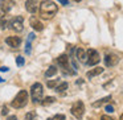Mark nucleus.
I'll list each match as a JSON object with an SVG mask.
<instances>
[{
    "mask_svg": "<svg viewBox=\"0 0 123 120\" xmlns=\"http://www.w3.org/2000/svg\"><path fill=\"white\" fill-rule=\"evenodd\" d=\"M68 86L69 85H68L66 82H62V83H60V85L56 87V91L57 92H64L65 90H68Z\"/></svg>",
    "mask_w": 123,
    "mask_h": 120,
    "instance_id": "a211bd4d",
    "label": "nucleus"
},
{
    "mask_svg": "<svg viewBox=\"0 0 123 120\" xmlns=\"http://www.w3.org/2000/svg\"><path fill=\"white\" fill-rule=\"evenodd\" d=\"M6 42H7V45H9L11 48H17V46L21 44V38L17 37V36H11V37H7Z\"/></svg>",
    "mask_w": 123,
    "mask_h": 120,
    "instance_id": "9b49d317",
    "label": "nucleus"
},
{
    "mask_svg": "<svg viewBox=\"0 0 123 120\" xmlns=\"http://www.w3.org/2000/svg\"><path fill=\"white\" fill-rule=\"evenodd\" d=\"M54 100H56V99H54L53 96H46L44 100H41V104H43V106H49V104L54 103Z\"/></svg>",
    "mask_w": 123,
    "mask_h": 120,
    "instance_id": "6ab92c4d",
    "label": "nucleus"
},
{
    "mask_svg": "<svg viewBox=\"0 0 123 120\" xmlns=\"http://www.w3.org/2000/svg\"><path fill=\"white\" fill-rule=\"evenodd\" d=\"M7 120H17V117L15 116V115H12V116H8V117H7Z\"/></svg>",
    "mask_w": 123,
    "mask_h": 120,
    "instance_id": "cd10ccee",
    "label": "nucleus"
},
{
    "mask_svg": "<svg viewBox=\"0 0 123 120\" xmlns=\"http://www.w3.org/2000/svg\"><path fill=\"white\" fill-rule=\"evenodd\" d=\"M105 109H106L107 112H114V107H112V106H106V108H105Z\"/></svg>",
    "mask_w": 123,
    "mask_h": 120,
    "instance_id": "a878e982",
    "label": "nucleus"
},
{
    "mask_svg": "<svg viewBox=\"0 0 123 120\" xmlns=\"http://www.w3.org/2000/svg\"><path fill=\"white\" fill-rule=\"evenodd\" d=\"M48 120H66V117H65V115H54V116L49 117Z\"/></svg>",
    "mask_w": 123,
    "mask_h": 120,
    "instance_id": "4be33fe9",
    "label": "nucleus"
},
{
    "mask_svg": "<svg viewBox=\"0 0 123 120\" xmlns=\"http://www.w3.org/2000/svg\"><path fill=\"white\" fill-rule=\"evenodd\" d=\"M33 38H35V34H33V33H31V34L28 36L27 44H25V53H27V54H31V45H32Z\"/></svg>",
    "mask_w": 123,
    "mask_h": 120,
    "instance_id": "2eb2a0df",
    "label": "nucleus"
},
{
    "mask_svg": "<svg viewBox=\"0 0 123 120\" xmlns=\"http://www.w3.org/2000/svg\"><path fill=\"white\" fill-rule=\"evenodd\" d=\"M77 58L81 63H87V51H85L82 48L77 49Z\"/></svg>",
    "mask_w": 123,
    "mask_h": 120,
    "instance_id": "ddd939ff",
    "label": "nucleus"
},
{
    "mask_svg": "<svg viewBox=\"0 0 123 120\" xmlns=\"http://www.w3.org/2000/svg\"><path fill=\"white\" fill-rule=\"evenodd\" d=\"M15 6L13 0H0V9L4 12V13H8Z\"/></svg>",
    "mask_w": 123,
    "mask_h": 120,
    "instance_id": "1a4fd4ad",
    "label": "nucleus"
},
{
    "mask_svg": "<svg viewBox=\"0 0 123 120\" xmlns=\"http://www.w3.org/2000/svg\"><path fill=\"white\" fill-rule=\"evenodd\" d=\"M54 74H57V67H56V66H50L48 70H46L45 77L49 78V77H52V75H54Z\"/></svg>",
    "mask_w": 123,
    "mask_h": 120,
    "instance_id": "f3484780",
    "label": "nucleus"
},
{
    "mask_svg": "<svg viewBox=\"0 0 123 120\" xmlns=\"http://www.w3.org/2000/svg\"><path fill=\"white\" fill-rule=\"evenodd\" d=\"M23 23H24V19H23L21 16H16L11 20L9 27H11L15 32H23V29H24V24H23Z\"/></svg>",
    "mask_w": 123,
    "mask_h": 120,
    "instance_id": "39448f33",
    "label": "nucleus"
},
{
    "mask_svg": "<svg viewBox=\"0 0 123 120\" xmlns=\"http://www.w3.org/2000/svg\"><path fill=\"white\" fill-rule=\"evenodd\" d=\"M57 85H60V79H54V80H49V82H48V87L49 88L57 87Z\"/></svg>",
    "mask_w": 123,
    "mask_h": 120,
    "instance_id": "aec40b11",
    "label": "nucleus"
},
{
    "mask_svg": "<svg viewBox=\"0 0 123 120\" xmlns=\"http://www.w3.org/2000/svg\"><path fill=\"white\" fill-rule=\"evenodd\" d=\"M99 61H101V57H99L98 51L94 50V49H89L87 50V65L94 66V65L99 63Z\"/></svg>",
    "mask_w": 123,
    "mask_h": 120,
    "instance_id": "423d86ee",
    "label": "nucleus"
},
{
    "mask_svg": "<svg viewBox=\"0 0 123 120\" xmlns=\"http://www.w3.org/2000/svg\"><path fill=\"white\" fill-rule=\"evenodd\" d=\"M101 120H115V119L111 116H107V115H103V116H101Z\"/></svg>",
    "mask_w": 123,
    "mask_h": 120,
    "instance_id": "393cba45",
    "label": "nucleus"
},
{
    "mask_svg": "<svg viewBox=\"0 0 123 120\" xmlns=\"http://www.w3.org/2000/svg\"><path fill=\"white\" fill-rule=\"evenodd\" d=\"M102 73H103V69H102V67H95V69H91L90 71H87L86 77H87V78H93V77H97V75L102 74Z\"/></svg>",
    "mask_w": 123,
    "mask_h": 120,
    "instance_id": "4468645a",
    "label": "nucleus"
},
{
    "mask_svg": "<svg viewBox=\"0 0 123 120\" xmlns=\"http://www.w3.org/2000/svg\"><path fill=\"white\" fill-rule=\"evenodd\" d=\"M119 120H123V114L120 115V117H119Z\"/></svg>",
    "mask_w": 123,
    "mask_h": 120,
    "instance_id": "7c9ffc66",
    "label": "nucleus"
},
{
    "mask_svg": "<svg viewBox=\"0 0 123 120\" xmlns=\"http://www.w3.org/2000/svg\"><path fill=\"white\" fill-rule=\"evenodd\" d=\"M7 25H8V21H7L6 16H3V17H1V20H0V28H1V29H6Z\"/></svg>",
    "mask_w": 123,
    "mask_h": 120,
    "instance_id": "412c9836",
    "label": "nucleus"
},
{
    "mask_svg": "<svg viewBox=\"0 0 123 120\" xmlns=\"http://www.w3.org/2000/svg\"><path fill=\"white\" fill-rule=\"evenodd\" d=\"M25 8H27V11L31 12V13H36V12L38 11V8H40L38 0H27V1H25Z\"/></svg>",
    "mask_w": 123,
    "mask_h": 120,
    "instance_id": "6e6552de",
    "label": "nucleus"
},
{
    "mask_svg": "<svg viewBox=\"0 0 123 120\" xmlns=\"http://www.w3.org/2000/svg\"><path fill=\"white\" fill-rule=\"evenodd\" d=\"M57 62H58V65L62 67V71L69 69V57H68L66 54H61V56L57 58Z\"/></svg>",
    "mask_w": 123,
    "mask_h": 120,
    "instance_id": "9d476101",
    "label": "nucleus"
},
{
    "mask_svg": "<svg viewBox=\"0 0 123 120\" xmlns=\"http://www.w3.org/2000/svg\"><path fill=\"white\" fill-rule=\"evenodd\" d=\"M110 100H111V96H106V98H102V99H99L98 102H94V103H93V107H99V106H102V104L107 103V102H110Z\"/></svg>",
    "mask_w": 123,
    "mask_h": 120,
    "instance_id": "dca6fc26",
    "label": "nucleus"
},
{
    "mask_svg": "<svg viewBox=\"0 0 123 120\" xmlns=\"http://www.w3.org/2000/svg\"><path fill=\"white\" fill-rule=\"evenodd\" d=\"M89 120H90V119H89Z\"/></svg>",
    "mask_w": 123,
    "mask_h": 120,
    "instance_id": "473e14b6",
    "label": "nucleus"
},
{
    "mask_svg": "<svg viewBox=\"0 0 123 120\" xmlns=\"http://www.w3.org/2000/svg\"><path fill=\"white\" fill-rule=\"evenodd\" d=\"M58 11V7L56 3L50 1V0H43L40 4V16L45 20H49L54 16Z\"/></svg>",
    "mask_w": 123,
    "mask_h": 120,
    "instance_id": "f257e3e1",
    "label": "nucleus"
},
{
    "mask_svg": "<svg viewBox=\"0 0 123 120\" xmlns=\"http://www.w3.org/2000/svg\"><path fill=\"white\" fill-rule=\"evenodd\" d=\"M43 92H44V90H43V85H41V83H35V85H32V87H31V96H32L33 103L41 102Z\"/></svg>",
    "mask_w": 123,
    "mask_h": 120,
    "instance_id": "7ed1b4c3",
    "label": "nucleus"
},
{
    "mask_svg": "<svg viewBox=\"0 0 123 120\" xmlns=\"http://www.w3.org/2000/svg\"><path fill=\"white\" fill-rule=\"evenodd\" d=\"M70 112H72V115L74 117H77V119H82L83 114H85V104H83L81 100L75 102V103L72 106V108H70Z\"/></svg>",
    "mask_w": 123,
    "mask_h": 120,
    "instance_id": "20e7f679",
    "label": "nucleus"
},
{
    "mask_svg": "<svg viewBox=\"0 0 123 120\" xmlns=\"http://www.w3.org/2000/svg\"><path fill=\"white\" fill-rule=\"evenodd\" d=\"M35 117H36V112H33V111L28 112V114L25 115V120H33Z\"/></svg>",
    "mask_w": 123,
    "mask_h": 120,
    "instance_id": "5701e85b",
    "label": "nucleus"
},
{
    "mask_svg": "<svg viewBox=\"0 0 123 120\" xmlns=\"http://www.w3.org/2000/svg\"><path fill=\"white\" fill-rule=\"evenodd\" d=\"M0 70L1 71H8V67H0Z\"/></svg>",
    "mask_w": 123,
    "mask_h": 120,
    "instance_id": "c756f323",
    "label": "nucleus"
},
{
    "mask_svg": "<svg viewBox=\"0 0 123 120\" xmlns=\"http://www.w3.org/2000/svg\"><path fill=\"white\" fill-rule=\"evenodd\" d=\"M27 103H28V92L25 90H21L16 96H15V99L12 100L11 106L13 107V108H23L24 106H27Z\"/></svg>",
    "mask_w": 123,
    "mask_h": 120,
    "instance_id": "f03ea898",
    "label": "nucleus"
},
{
    "mask_svg": "<svg viewBox=\"0 0 123 120\" xmlns=\"http://www.w3.org/2000/svg\"><path fill=\"white\" fill-rule=\"evenodd\" d=\"M103 61H105V65H106L107 67H112V66H115V65L119 62V57H118L117 54L109 53V54H106V56H105Z\"/></svg>",
    "mask_w": 123,
    "mask_h": 120,
    "instance_id": "0eeeda50",
    "label": "nucleus"
},
{
    "mask_svg": "<svg viewBox=\"0 0 123 120\" xmlns=\"http://www.w3.org/2000/svg\"><path fill=\"white\" fill-rule=\"evenodd\" d=\"M29 24H31V27H32L35 30H37V32H41V30L44 29V25L41 24V21H38V19H36L35 16H33V17H31Z\"/></svg>",
    "mask_w": 123,
    "mask_h": 120,
    "instance_id": "f8f14e48",
    "label": "nucleus"
},
{
    "mask_svg": "<svg viewBox=\"0 0 123 120\" xmlns=\"http://www.w3.org/2000/svg\"><path fill=\"white\" fill-rule=\"evenodd\" d=\"M58 1L62 4V6H68V0H58Z\"/></svg>",
    "mask_w": 123,
    "mask_h": 120,
    "instance_id": "c85d7f7f",
    "label": "nucleus"
},
{
    "mask_svg": "<svg viewBox=\"0 0 123 120\" xmlns=\"http://www.w3.org/2000/svg\"><path fill=\"white\" fill-rule=\"evenodd\" d=\"M7 114H8V108H7V107H3V109H1V115L4 116V115H7Z\"/></svg>",
    "mask_w": 123,
    "mask_h": 120,
    "instance_id": "bb28decb",
    "label": "nucleus"
},
{
    "mask_svg": "<svg viewBox=\"0 0 123 120\" xmlns=\"http://www.w3.org/2000/svg\"><path fill=\"white\" fill-rule=\"evenodd\" d=\"M16 63H17V66H23V65H24V58H23V57H17Z\"/></svg>",
    "mask_w": 123,
    "mask_h": 120,
    "instance_id": "b1692460",
    "label": "nucleus"
},
{
    "mask_svg": "<svg viewBox=\"0 0 123 120\" xmlns=\"http://www.w3.org/2000/svg\"><path fill=\"white\" fill-rule=\"evenodd\" d=\"M73 1H81V0H73Z\"/></svg>",
    "mask_w": 123,
    "mask_h": 120,
    "instance_id": "2f4dec72",
    "label": "nucleus"
}]
</instances>
